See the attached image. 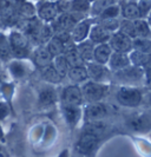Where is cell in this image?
<instances>
[{"label": "cell", "mask_w": 151, "mask_h": 157, "mask_svg": "<svg viewBox=\"0 0 151 157\" xmlns=\"http://www.w3.org/2000/svg\"><path fill=\"white\" fill-rule=\"evenodd\" d=\"M80 20H83V19L78 18L76 16V13H73V12L62 13L55 19V23L52 25V31L58 34L70 33Z\"/></svg>", "instance_id": "cell-1"}, {"label": "cell", "mask_w": 151, "mask_h": 157, "mask_svg": "<svg viewBox=\"0 0 151 157\" xmlns=\"http://www.w3.org/2000/svg\"><path fill=\"white\" fill-rule=\"evenodd\" d=\"M9 46L12 51V56L17 58H25L28 55V47H30V41L24 33L19 31H13L9 36Z\"/></svg>", "instance_id": "cell-2"}, {"label": "cell", "mask_w": 151, "mask_h": 157, "mask_svg": "<svg viewBox=\"0 0 151 157\" xmlns=\"http://www.w3.org/2000/svg\"><path fill=\"white\" fill-rule=\"evenodd\" d=\"M117 101L124 105V106H129V108H135L138 106L139 103L142 102V94L141 91L136 87L132 86H122L118 90V92L116 94Z\"/></svg>", "instance_id": "cell-3"}, {"label": "cell", "mask_w": 151, "mask_h": 157, "mask_svg": "<svg viewBox=\"0 0 151 157\" xmlns=\"http://www.w3.org/2000/svg\"><path fill=\"white\" fill-rule=\"evenodd\" d=\"M80 92H81V98L89 102V104L98 103L105 94V87L99 83L88 82L80 89Z\"/></svg>", "instance_id": "cell-4"}, {"label": "cell", "mask_w": 151, "mask_h": 157, "mask_svg": "<svg viewBox=\"0 0 151 157\" xmlns=\"http://www.w3.org/2000/svg\"><path fill=\"white\" fill-rule=\"evenodd\" d=\"M108 43L110 48L117 53H129L132 50V39L118 31L112 33Z\"/></svg>", "instance_id": "cell-5"}, {"label": "cell", "mask_w": 151, "mask_h": 157, "mask_svg": "<svg viewBox=\"0 0 151 157\" xmlns=\"http://www.w3.org/2000/svg\"><path fill=\"white\" fill-rule=\"evenodd\" d=\"M127 125L134 131L144 132L151 128V122L145 113H135L127 119Z\"/></svg>", "instance_id": "cell-6"}, {"label": "cell", "mask_w": 151, "mask_h": 157, "mask_svg": "<svg viewBox=\"0 0 151 157\" xmlns=\"http://www.w3.org/2000/svg\"><path fill=\"white\" fill-rule=\"evenodd\" d=\"M86 72H88V78H91L95 83H102L106 80L109 77V71L105 67V65H100L95 62L88 63L86 66Z\"/></svg>", "instance_id": "cell-7"}, {"label": "cell", "mask_w": 151, "mask_h": 157, "mask_svg": "<svg viewBox=\"0 0 151 157\" xmlns=\"http://www.w3.org/2000/svg\"><path fill=\"white\" fill-rule=\"evenodd\" d=\"M81 92L77 85L67 86L63 92L64 106H79L81 104Z\"/></svg>", "instance_id": "cell-8"}, {"label": "cell", "mask_w": 151, "mask_h": 157, "mask_svg": "<svg viewBox=\"0 0 151 157\" xmlns=\"http://www.w3.org/2000/svg\"><path fill=\"white\" fill-rule=\"evenodd\" d=\"M111 37V33L108 32L105 29H103L100 25H93L90 29L89 33V40L93 45H100V44H106Z\"/></svg>", "instance_id": "cell-9"}, {"label": "cell", "mask_w": 151, "mask_h": 157, "mask_svg": "<svg viewBox=\"0 0 151 157\" xmlns=\"http://www.w3.org/2000/svg\"><path fill=\"white\" fill-rule=\"evenodd\" d=\"M57 2H43L38 8V16L44 21H52L59 16Z\"/></svg>", "instance_id": "cell-10"}, {"label": "cell", "mask_w": 151, "mask_h": 157, "mask_svg": "<svg viewBox=\"0 0 151 157\" xmlns=\"http://www.w3.org/2000/svg\"><path fill=\"white\" fill-rule=\"evenodd\" d=\"M98 142H99V137L83 132V135L80 136L79 141H78V144H77L78 151L81 154H90L97 147Z\"/></svg>", "instance_id": "cell-11"}, {"label": "cell", "mask_w": 151, "mask_h": 157, "mask_svg": "<svg viewBox=\"0 0 151 157\" xmlns=\"http://www.w3.org/2000/svg\"><path fill=\"white\" fill-rule=\"evenodd\" d=\"M90 29H91V21L90 20H80L79 23L74 26V29L72 30V39L74 43H81L84 40H86L90 33Z\"/></svg>", "instance_id": "cell-12"}, {"label": "cell", "mask_w": 151, "mask_h": 157, "mask_svg": "<svg viewBox=\"0 0 151 157\" xmlns=\"http://www.w3.org/2000/svg\"><path fill=\"white\" fill-rule=\"evenodd\" d=\"M109 66L112 71L118 72L120 70L126 69L127 66H130V60H129V56L127 53H117V52H112L111 57L109 59Z\"/></svg>", "instance_id": "cell-13"}, {"label": "cell", "mask_w": 151, "mask_h": 157, "mask_svg": "<svg viewBox=\"0 0 151 157\" xmlns=\"http://www.w3.org/2000/svg\"><path fill=\"white\" fill-rule=\"evenodd\" d=\"M143 70L138 69V67H130L127 66L126 69L120 70L118 72H116V77L120 80H125V82H132V83H137L138 80H141L143 77Z\"/></svg>", "instance_id": "cell-14"}, {"label": "cell", "mask_w": 151, "mask_h": 157, "mask_svg": "<svg viewBox=\"0 0 151 157\" xmlns=\"http://www.w3.org/2000/svg\"><path fill=\"white\" fill-rule=\"evenodd\" d=\"M119 8H120V14L124 17L125 20L134 21V20H137V19H141L139 8H138L137 2H135V1L124 2L122 6H119Z\"/></svg>", "instance_id": "cell-15"}, {"label": "cell", "mask_w": 151, "mask_h": 157, "mask_svg": "<svg viewBox=\"0 0 151 157\" xmlns=\"http://www.w3.org/2000/svg\"><path fill=\"white\" fill-rule=\"evenodd\" d=\"M112 50L108 44H100V45H96L93 50V62L100 65L108 64L110 57H111Z\"/></svg>", "instance_id": "cell-16"}, {"label": "cell", "mask_w": 151, "mask_h": 157, "mask_svg": "<svg viewBox=\"0 0 151 157\" xmlns=\"http://www.w3.org/2000/svg\"><path fill=\"white\" fill-rule=\"evenodd\" d=\"M106 115V108L100 103H91L89 104L85 109V117L90 122L99 121Z\"/></svg>", "instance_id": "cell-17"}, {"label": "cell", "mask_w": 151, "mask_h": 157, "mask_svg": "<svg viewBox=\"0 0 151 157\" xmlns=\"http://www.w3.org/2000/svg\"><path fill=\"white\" fill-rule=\"evenodd\" d=\"M52 59H53V57L48 52L47 48L44 46L38 47V48L34 51V53H33V60H34L36 65L39 66L40 69L51 65Z\"/></svg>", "instance_id": "cell-18"}, {"label": "cell", "mask_w": 151, "mask_h": 157, "mask_svg": "<svg viewBox=\"0 0 151 157\" xmlns=\"http://www.w3.org/2000/svg\"><path fill=\"white\" fill-rule=\"evenodd\" d=\"M64 57L66 59V62L69 64L70 69L71 67H78V66H83L84 60L81 59L80 55L78 53L76 46H66L65 47V51H64Z\"/></svg>", "instance_id": "cell-19"}, {"label": "cell", "mask_w": 151, "mask_h": 157, "mask_svg": "<svg viewBox=\"0 0 151 157\" xmlns=\"http://www.w3.org/2000/svg\"><path fill=\"white\" fill-rule=\"evenodd\" d=\"M76 48H77L78 53L80 55L81 59L84 62H88V63L93 62V50H95V45L90 40L86 39L84 40V41H81V43H79L76 46Z\"/></svg>", "instance_id": "cell-20"}, {"label": "cell", "mask_w": 151, "mask_h": 157, "mask_svg": "<svg viewBox=\"0 0 151 157\" xmlns=\"http://www.w3.org/2000/svg\"><path fill=\"white\" fill-rule=\"evenodd\" d=\"M134 29H135L136 38L151 39V27L149 26V24L145 19L134 20Z\"/></svg>", "instance_id": "cell-21"}, {"label": "cell", "mask_w": 151, "mask_h": 157, "mask_svg": "<svg viewBox=\"0 0 151 157\" xmlns=\"http://www.w3.org/2000/svg\"><path fill=\"white\" fill-rule=\"evenodd\" d=\"M65 47H66V44H65L60 38H58L57 36H55V37H52V38L47 41L46 48L48 50V52L51 53V56L55 58V57L64 55Z\"/></svg>", "instance_id": "cell-22"}, {"label": "cell", "mask_w": 151, "mask_h": 157, "mask_svg": "<svg viewBox=\"0 0 151 157\" xmlns=\"http://www.w3.org/2000/svg\"><path fill=\"white\" fill-rule=\"evenodd\" d=\"M127 56H129L130 64H132L135 67H138V69L145 67L151 59V55H145L137 51H130V53Z\"/></svg>", "instance_id": "cell-23"}, {"label": "cell", "mask_w": 151, "mask_h": 157, "mask_svg": "<svg viewBox=\"0 0 151 157\" xmlns=\"http://www.w3.org/2000/svg\"><path fill=\"white\" fill-rule=\"evenodd\" d=\"M64 116L70 125H74L79 121L81 111L79 106H64Z\"/></svg>", "instance_id": "cell-24"}, {"label": "cell", "mask_w": 151, "mask_h": 157, "mask_svg": "<svg viewBox=\"0 0 151 157\" xmlns=\"http://www.w3.org/2000/svg\"><path fill=\"white\" fill-rule=\"evenodd\" d=\"M67 76L70 77L72 82L74 83H83L88 79V72H86V67L85 66H78V67H71Z\"/></svg>", "instance_id": "cell-25"}, {"label": "cell", "mask_w": 151, "mask_h": 157, "mask_svg": "<svg viewBox=\"0 0 151 157\" xmlns=\"http://www.w3.org/2000/svg\"><path fill=\"white\" fill-rule=\"evenodd\" d=\"M132 48L134 51L141 52V53L151 55V39L135 38L132 39Z\"/></svg>", "instance_id": "cell-26"}, {"label": "cell", "mask_w": 151, "mask_h": 157, "mask_svg": "<svg viewBox=\"0 0 151 157\" xmlns=\"http://www.w3.org/2000/svg\"><path fill=\"white\" fill-rule=\"evenodd\" d=\"M104 130H105V125L102 122L93 121V122H89L88 124L84 126L83 132L84 134L93 135V136H97V137H100V135L104 132Z\"/></svg>", "instance_id": "cell-27"}, {"label": "cell", "mask_w": 151, "mask_h": 157, "mask_svg": "<svg viewBox=\"0 0 151 157\" xmlns=\"http://www.w3.org/2000/svg\"><path fill=\"white\" fill-rule=\"evenodd\" d=\"M52 66H53L55 70L60 75L62 78L65 77V76L67 75L69 70H70V66H69V64H67V62H66V59H65L64 55L55 57V58H53V65H52Z\"/></svg>", "instance_id": "cell-28"}, {"label": "cell", "mask_w": 151, "mask_h": 157, "mask_svg": "<svg viewBox=\"0 0 151 157\" xmlns=\"http://www.w3.org/2000/svg\"><path fill=\"white\" fill-rule=\"evenodd\" d=\"M41 77L45 79L46 82H50V83H59L62 80V77L55 70V67L52 65H48L46 67H43L41 69Z\"/></svg>", "instance_id": "cell-29"}, {"label": "cell", "mask_w": 151, "mask_h": 157, "mask_svg": "<svg viewBox=\"0 0 151 157\" xmlns=\"http://www.w3.org/2000/svg\"><path fill=\"white\" fill-rule=\"evenodd\" d=\"M17 16H20L21 18H24V20L31 19L34 16V7L28 2H21L17 7Z\"/></svg>", "instance_id": "cell-30"}, {"label": "cell", "mask_w": 151, "mask_h": 157, "mask_svg": "<svg viewBox=\"0 0 151 157\" xmlns=\"http://www.w3.org/2000/svg\"><path fill=\"white\" fill-rule=\"evenodd\" d=\"M12 56V51H11V46L8 39L0 33V59H9Z\"/></svg>", "instance_id": "cell-31"}, {"label": "cell", "mask_w": 151, "mask_h": 157, "mask_svg": "<svg viewBox=\"0 0 151 157\" xmlns=\"http://www.w3.org/2000/svg\"><path fill=\"white\" fill-rule=\"evenodd\" d=\"M118 32H120V33H123L124 36L129 37L130 39H135L136 34H135V29H134V21L124 20L123 23H120Z\"/></svg>", "instance_id": "cell-32"}, {"label": "cell", "mask_w": 151, "mask_h": 157, "mask_svg": "<svg viewBox=\"0 0 151 157\" xmlns=\"http://www.w3.org/2000/svg\"><path fill=\"white\" fill-rule=\"evenodd\" d=\"M56 101V94L52 89H45L39 94V102L41 105H51Z\"/></svg>", "instance_id": "cell-33"}, {"label": "cell", "mask_w": 151, "mask_h": 157, "mask_svg": "<svg viewBox=\"0 0 151 157\" xmlns=\"http://www.w3.org/2000/svg\"><path fill=\"white\" fill-rule=\"evenodd\" d=\"M119 21L117 20V19H102L98 25H100L103 29H105L108 32H110V33H115V32L118 31V29H119Z\"/></svg>", "instance_id": "cell-34"}, {"label": "cell", "mask_w": 151, "mask_h": 157, "mask_svg": "<svg viewBox=\"0 0 151 157\" xmlns=\"http://www.w3.org/2000/svg\"><path fill=\"white\" fill-rule=\"evenodd\" d=\"M118 14H120L119 6L112 4L105 8L99 16H100V20H102V19H116V17Z\"/></svg>", "instance_id": "cell-35"}, {"label": "cell", "mask_w": 151, "mask_h": 157, "mask_svg": "<svg viewBox=\"0 0 151 157\" xmlns=\"http://www.w3.org/2000/svg\"><path fill=\"white\" fill-rule=\"evenodd\" d=\"M91 7L89 1H84V0H77V1H71V11L73 13H84L89 11V8Z\"/></svg>", "instance_id": "cell-36"}, {"label": "cell", "mask_w": 151, "mask_h": 157, "mask_svg": "<svg viewBox=\"0 0 151 157\" xmlns=\"http://www.w3.org/2000/svg\"><path fill=\"white\" fill-rule=\"evenodd\" d=\"M9 71L13 77L16 78H21L25 75V66L20 62H13L9 64Z\"/></svg>", "instance_id": "cell-37"}, {"label": "cell", "mask_w": 151, "mask_h": 157, "mask_svg": "<svg viewBox=\"0 0 151 157\" xmlns=\"http://www.w3.org/2000/svg\"><path fill=\"white\" fill-rule=\"evenodd\" d=\"M138 8H139V13H141V19H143V17L149 16L151 12V1H139L137 2Z\"/></svg>", "instance_id": "cell-38"}, {"label": "cell", "mask_w": 151, "mask_h": 157, "mask_svg": "<svg viewBox=\"0 0 151 157\" xmlns=\"http://www.w3.org/2000/svg\"><path fill=\"white\" fill-rule=\"evenodd\" d=\"M8 113V108L6 104H2L0 103V119H4V118L7 116Z\"/></svg>", "instance_id": "cell-39"}, {"label": "cell", "mask_w": 151, "mask_h": 157, "mask_svg": "<svg viewBox=\"0 0 151 157\" xmlns=\"http://www.w3.org/2000/svg\"><path fill=\"white\" fill-rule=\"evenodd\" d=\"M145 77L148 79V82L151 83V59L150 62L148 63V65L145 66Z\"/></svg>", "instance_id": "cell-40"}, {"label": "cell", "mask_w": 151, "mask_h": 157, "mask_svg": "<svg viewBox=\"0 0 151 157\" xmlns=\"http://www.w3.org/2000/svg\"><path fill=\"white\" fill-rule=\"evenodd\" d=\"M146 21H148V24H149V26L151 27V12L149 13V16H148V20H146Z\"/></svg>", "instance_id": "cell-41"}, {"label": "cell", "mask_w": 151, "mask_h": 157, "mask_svg": "<svg viewBox=\"0 0 151 157\" xmlns=\"http://www.w3.org/2000/svg\"><path fill=\"white\" fill-rule=\"evenodd\" d=\"M66 156H67V152H64V154H62L59 157H66Z\"/></svg>", "instance_id": "cell-42"}, {"label": "cell", "mask_w": 151, "mask_h": 157, "mask_svg": "<svg viewBox=\"0 0 151 157\" xmlns=\"http://www.w3.org/2000/svg\"><path fill=\"white\" fill-rule=\"evenodd\" d=\"M0 138H1V130H0Z\"/></svg>", "instance_id": "cell-43"}, {"label": "cell", "mask_w": 151, "mask_h": 157, "mask_svg": "<svg viewBox=\"0 0 151 157\" xmlns=\"http://www.w3.org/2000/svg\"><path fill=\"white\" fill-rule=\"evenodd\" d=\"M150 102H151V96H150Z\"/></svg>", "instance_id": "cell-44"}]
</instances>
